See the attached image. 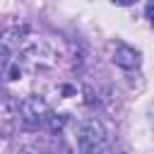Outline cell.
Instances as JSON below:
<instances>
[{
	"label": "cell",
	"mask_w": 154,
	"mask_h": 154,
	"mask_svg": "<svg viewBox=\"0 0 154 154\" xmlns=\"http://www.w3.org/2000/svg\"><path fill=\"white\" fill-rule=\"evenodd\" d=\"M113 63H116L118 67H123V70H135V67H140V63H142V53H140L137 48L128 46V43H118V46L113 48Z\"/></svg>",
	"instance_id": "3"
},
{
	"label": "cell",
	"mask_w": 154,
	"mask_h": 154,
	"mask_svg": "<svg viewBox=\"0 0 154 154\" xmlns=\"http://www.w3.org/2000/svg\"><path fill=\"white\" fill-rule=\"evenodd\" d=\"M43 123L48 125V130H51L53 135H58V132H63V128H65V123H67V116H65V113H55V111H48Z\"/></svg>",
	"instance_id": "4"
},
{
	"label": "cell",
	"mask_w": 154,
	"mask_h": 154,
	"mask_svg": "<svg viewBox=\"0 0 154 154\" xmlns=\"http://www.w3.org/2000/svg\"><path fill=\"white\" fill-rule=\"evenodd\" d=\"M113 5H120V7H128V5H132L135 0H111Z\"/></svg>",
	"instance_id": "6"
},
{
	"label": "cell",
	"mask_w": 154,
	"mask_h": 154,
	"mask_svg": "<svg viewBox=\"0 0 154 154\" xmlns=\"http://www.w3.org/2000/svg\"><path fill=\"white\" fill-rule=\"evenodd\" d=\"M144 14H147L149 24L154 26V0H149V2H147V7H144Z\"/></svg>",
	"instance_id": "5"
},
{
	"label": "cell",
	"mask_w": 154,
	"mask_h": 154,
	"mask_svg": "<svg viewBox=\"0 0 154 154\" xmlns=\"http://www.w3.org/2000/svg\"><path fill=\"white\" fill-rule=\"evenodd\" d=\"M48 111H51V108H48L46 101L38 99V96H29V99H24V101L19 103V118H22L29 128L41 125V123L46 120V113H48Z\"/></svg>",
	"instance_id": "2"
},
{
	"label": "cell",
	"mask_w": 154,
	"mask_h": 154,
	"mask_svg": "<svg viewBox=\"0 0 154 154\" xmlns=\"http://www.w3.org/2000/svg\"><path fill=\"white\" fill-rule=\"evenodd\" d=\"M77 142H79V147H82L87 154H99V152H103V149L108 147V128L103 125L101 118L91 116V118H87V120L79 125V130H77Z\"/></svg>",
	"instance_id": "1"
}]
</instances>
